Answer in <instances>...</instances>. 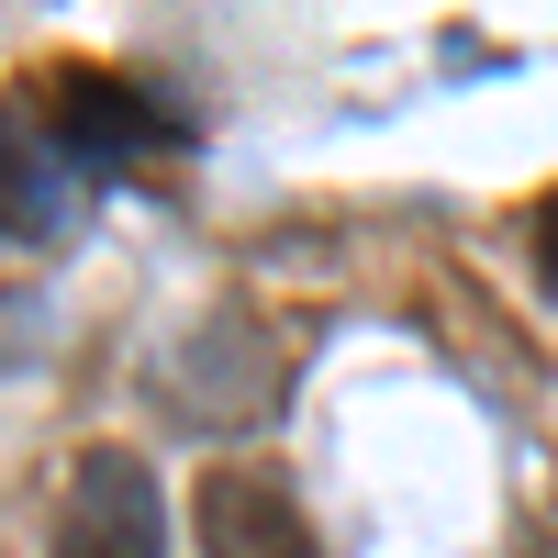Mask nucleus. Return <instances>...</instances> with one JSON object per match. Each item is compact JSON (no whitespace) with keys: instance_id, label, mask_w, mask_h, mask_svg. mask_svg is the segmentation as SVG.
Returning a JSON list of instances; mask_svg holds the SVG:
<instances>
[{"instance_id":"nucleus-1","label":"nucleus","mask_w":558,"mask_h":558,"mask_svg":"<svg viewBox=\"0 0 558 558\" xmlns=\"http://www.w3.org/2000/svg\"><path fill=\"white\" fill-rule=\"evenodd\" d=\"M34 123L57 134V157L78 179H112V168H146L168 146H191V112L157 101V89L123 78V68H57V89L34 101Z\"/></svg>"},{"instance_id":"nucleus-2","label":"nucleus","mask_w":558,"mask_h":558,"mask_svg":"<svg viewBox=\"0 0 558 558\" xmlns=\"http://www.w3.org/2000/svg\"><path fill=\"white\" fill-rule=\"evenodd\" d=\"M157 547H168L157 470L134 447H89L68 470V502H57V558H157Z\"/></svg>"},{"instance_id":"nucleus-3","label":"nucleus","mask_w":558,"mask_h":558,"mask_svg":"<svg viewBox=\"0 0 558 558\" xmlns=\"http://www.w3.org/2000/svg\"><path fill=\"white\" fill-rule=\"evenodd\" d=\"M191 525H202V558H313V514L302 492L268 470V458H223L191 492Z\"/></svg>"},{"instance_id":"nucleus-4","label":"nucleus","mask_w":558,"mask_h":558,"mask_svg":"<svg viewBox=\"0 0 558 558\" xmlns=\"http://www.w3.org/2000/svg\"><path fill=\"white\" fill-rule=\"evenodd\" d=\"M68 191H78V168L57 157V134L12 101V112H0V235H12V246H45V235L68 223Z\"/></svg>"},{"instance_id":"nucleus-5","label":"nucleus","mask_w":558,"mask_h":558,"mask_svg":"<svg viewBox=\"0 0 558 558\" xmlns=\"http://www.w3.org/2000/svg\"><path fill=\"white\" fill-rule=\"evenodd\" d=\"M536 279L558 291V202H536Z\"/></svg>"}]
</instances>
